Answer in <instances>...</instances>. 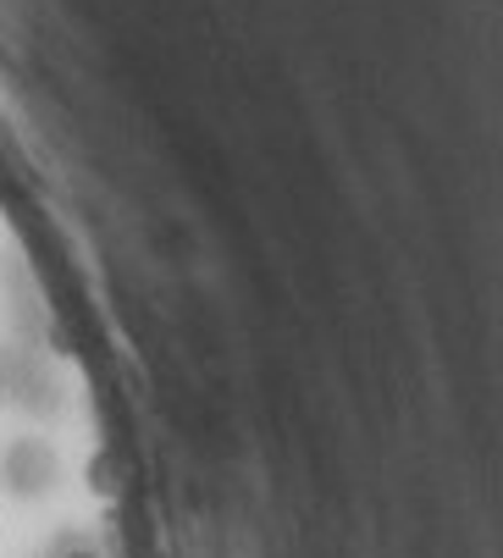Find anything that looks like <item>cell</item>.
<instances>
[{"instance_id": "1", "label": "cell", "mask_w": 503, "mask_h": 558, "mask_svg": "<svg viewBox=\"0 0 503 558\" xmlns=\"http://www.w3.org/2000/svg\"><path fill=\"white\" fill-rule=\"evenodd\" d=\"M72 558H95V553H72Z\"/></svg>"}]
</instances>
